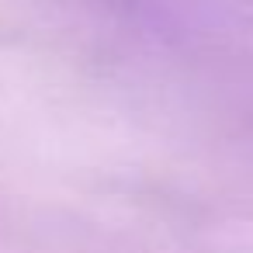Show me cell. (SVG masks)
<instances>
[]
</instances>
